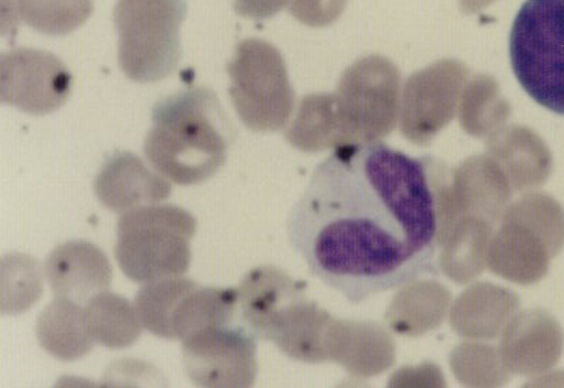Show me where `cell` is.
<instances>
[{
  "label": "cell",
  "mask_w": 564,
  "mask_h": 388,
  "mask_svg": "<svg viewBox=\"0 0 564 388\" xmlns=\"http://www.w3.org/2000/svg\"><path fill=\"white\" fill-rule=\"evenodd\" d=\"M455 173L381 141L345 143L317 164L286 236L317 280L350 304L437 273Z\"/></svg>",
  "instance_id": "1"
},
{
  "label": "cell",
  "mask_w": 564,
  "mask_h": 388,
  "mask_svg": "<svg viewBox=\"0 0 564 388\" xmlns=\"http://www.w3.org/2000/svg\"><path fill=\"white\" fill-rule=\"evenodd\" d=\"M234 136L214 90L191 88L154 105L144 155L171 183L198 185L224 168Z\"/></svg>",
  "instance_id": "2"
},
{
  "label": "cell",
  "mask_w": 564,
  "mask_h": 388,
  "mask_svg": "<svg viewBox=\"0 0 564 388\" xmlns=\"http://www.w3.org/2000/svg\"><path fill=\"white\" fill-rule=\"evenodd\" d=\"M198 222L191 212L170 204L138 206L120 215L115 257L129 280L150 282L189 270L191 240Z\"/></svg>",
  "instance_id": "3"
},
{
  "label": "cell",
  "mask_w": 564,
  "mask_h": 388,
  "mask_svg": "<svg viewBox=\"0 0 564 388\" xmlns=\"http://www.w3.org/2000/svg\"><path fill=\"white\" fill-rule=\"evenodd\" d=\"M513 74L535 103L564 116V0H527L510 34Z\"/></svg>",
  "instance_id": "4"
},
{
  "label": "cell",
  "mask_w": 564,
  "mask_h": 388,
  "mask_svg": "<svg viewBox=\"0 0 564 388\" xmlns=\"http://www.w3.org/2000/svg\"><path fill=\"white\" fill-rule=\"evenodd\" d=\"M186 0H119L113 20L119 34V64L126 77L159 83L181 62L180 29Z\"/></svg>",
  "instance_id": "5"
},
{
  "label": "cell",
  "mask_w": 564,
  "mask_h": 388,
  "mask_svg": "<svg viewBox=\"0 0 564 388\" xmlns=\"http://www.w3.org/2000/svg\"><path fill=\"white\" fill-rule=\"evenodd\" d=\"M228 73L231 103L247 128L254 132L284 128L294 110L295 93L279 48L264 40H245Z\"/></svg>",
  "instance_id": "6"
},
{
  "label": "cell",
  "mask_w": 564,
  "mask_h": 388,
  "mask_svg": "<svg viewBox=\"0 0 564 388\" xmlns=\"http://www.w3.org/2000/svg\"><path fill=\"white\" fill-rule=\"evenodd\" d=\"M140 309L155 336L183 342L209 327L231 325L239 314V291L200 287L183 276L167 277L144 287Z\"/></svg>",
  "instance_id": "7"
},
{
  "label": "cell",
  "mask_w": 564,
  "mask_h": 388,
  "mask_svg": "<svg viewBox=\"0 0 564 388\" xmlns=\"http://www.w3.org/2000/svg\"><path fill=\"white\" fill-rule=\"evenodd\" d=\"M400 71L381 55H369L346 69L337 87V103L347 136L375 141L394 128L400 105Z\"/></svg>",
  "instance_id": "8"
},
{
  "label": "cell",
  "mask_w": 564,
  "mask_h": 388,
  "mask_svg": "<svg viewBox=\"0 0 564 388\" xmlns=\"http://www.w3.org/2000/svg\"><path fill=\"white\" fill-rule=\"evenodd\" d=\"M188 379L205 388H249L257 377L256 335L246 326H216L183 341Z\"/></svg>",
  "instance_id": "9"
},
{
  "label": "cell",
  "mask_w": 564,
  "mask_h": 388,
  "mask_svg": "<svg viewBox=\"0 0 564 388\" xmlns=\"http://www.w3.org/2000/svg\"><path fill=\"white\" fill-rule=\"evenodd\" d=\"M73 75L54 54L18 48L0 58L2 103L30 115H48L67 103Z\"/></svg>",
  "instance_id": "10"
},
{
  "label": "cell",
  "mask_w": 564,
  "mask_h": 388,
  "mask_svg": "<svg viewBox=\"0 0 564 388\" xmlns=\"http://www.w3.org/2000/svg\"><path fill=\"white\" fill-rule=\"evenodd\" d=\"M467 73L457 60H442L408 78L401 120L408 139L426 143L451 122Z\"/></svg>",
  "instance_id": "11"
},
{
  "label": "cell",
  "mask_w": 564,
  "mask_h": 388,
  "mask_svg": "<svg viewBox=\"0 0 564 388\" xmlns=\"http://www.w3.org/2000/svg\"><path fill=\"white\" fill-rule=\"evenodd\" d=\"M94 186L99 203L118 214L163 203L173 194L171 181L150 170L130 151H116L110 155L99 170Z\"/></svg>",
  "instance_id": "12"
},
{
  "label": "cell",
  "mask_w": 564,
  "mask_h": 388,
  "mask_svg": "<svg viewBox=\"0 0 564 388\" xmlns=\"http://www.w3.org/2000/svg\"><path fill=\"white\" fill-rule=\"evenodd\" d=\"M45 277L55 299L87 304L93 297L109 289L112 266L98 246L85 240H69L55 247L44 265Z\"/></svg>",
  "instance_id": "13"
},
{
  "label": "cell",
  "mask_w": 564,
  "mask_h": 388,
  "mask_svg": "<svg viewBox=\"0 0 564 388\" xmlns=\"http://www.w3.org/2000/svg\"><path fill=\"white\" fill-rule=\"evenodd\" d=\"M238 291L239 315L247 330L260 337L276 312L305 294V284L274 266H261L245 276Z\"/></svg>",
  "instance_id": "14"
},
{
  "label": "cell",
  "mask_w": 564,
  "mask_h": 388,
  "mask_svg": "<svg viewBox=\"0 0 564 388\" xmlns=\"http://www.w3.org/2000/svg\"><path fill=\"white\" fill-rule=\"evenodd\" d=\"M35 336L48 355L62 362H77L94 351L87 311L78 302L55 299L35 322Z\"/></svg>",
  "instance_id": "15"
},
{
  "label": "cell",
  "mask_w": 564,
  "mask_h": 388,
  "mask_svg": "<svg viewBox=\"0 0 564 388\" xmlns=\"http://www.w3.org/2000/svg\"><path fill=\"white\" fill-rule=\"evenodd\" d=\"M285 136L302 151H321L349 143L336 95L314 94L302 99L299 114Z\"/></svg>",
  "instance_id": "16"
},
{
  "label": "cell",
  "mask_w": 564,
  "mask_h": 388,
  "mask_svg": "<svg viewBox=\"0 0 564 388\" xmlns=\"http://www.w3.org/2000/svg\"><path fill=\"white\" fill-rule=\"evenodd\" d=\"M85 311L95 342L109 349L134 345L143 331L134 304L115 292H99L85 304Z\"/></svg>",
  "instance_id": "17"
},
{
  "label": "cell",
  "mask_w": 564,
  "mask_h": 388,
  "mask_svg": "<svg viewBox=\"0 0 564 388\" xmlns=\"http://www.w3.org/2000/svg\"><path fill=\"white\" fill-rule=\"evenodd\" d=\"M490 149L497 158L516 165L517 173L525 181L539 183L551 173L552 155L545 143L532 130H503L490 141Z\"/></svg>",
  "instance_id": "18"
},
{
  "label": "cell",
  "mask_w": 564,
  "mask_h": 388,
  "mask_svg": "<svg viewBox=\"0 0 564 388\" xmlns=\"http://www.w3.org/2000/svg\"><path fill=\"white\" fill-rule=\"evenodd\" d=\"M94 0H18V12L28 26L48 35L73 33L93 14Z\"/></svg>",
  "instance_id": "19"
},
{
  "label": "cell",
  "mask_w": 564,
  "mask_h": 388,
  "mask_svg": "<svg viewBox=\"0 0 564 388\" xmlns=\"http://www.w3.org/2000/svg\"><path fill=\"white\" fill-rule=\"evenodd\" d=\"M508 110L496 79L478 75L465 89L460 115L463 128L476 136L490 133L506 122Z\"/></svg>",
  "instance_id": "20"
},
{
  "label": "cell",
  "mask_w": 564,
  "mask_h": 388,
  "mask_svg": "<svg viewBox=\"0 0 564 388\" xmlns=\"http://www.w3.org/2000/svg\"><path fill=\"white\" fill-rule=\"evenodd\" d=\"M3 266V314L18 315L37 302L43 292V274L32 257L9 255Z\"/></svg>",
  "instance_id": "21"
},
{
  "label": "cell",
  "mask_w": 564,
  "mask_h": 388,
  "mask_svg": "<svg viewBox=\"0 0 564 388\" xmlns=\"http://www.w3.org/2000/svg\"><path fill=\"white\" fill-rule=\"evenodd\" d=\"M349 0H290L292 17L311 28L334 24L345 12Z\"/></svg>",
  "instance_id": "22"
},
{
  "label": "cell",
  "mask_w": 564,
  "mask_h": 388,
  "mask_svg": "<svg viewBox=\"0 0 564 388\" xmlns=\"http://www.w3.org/2000/svg\"><path fill=\"white\" fill-rule=\"evenodd\" d=\"M290 0H234L236 12L247 19H269L275 17Z\"/></svg>",
  "instance_id": "23"
},
{
  "label": "cell",
  "mask_w": 564,
  "mask_h": 388,
  "mask_svg": "<svg viewBox=\"0 0 564 388\" xmlns=\"http://www.w3.org/2000/svg\"><path fill=\"white\" fill-rule=\"evenodd\" d=\"M492 2H496V0H458L462 12L467 14L480 12L481 9L487 8Z\"/></svg>",
  "instance_id": "24"
}]
</instances>
